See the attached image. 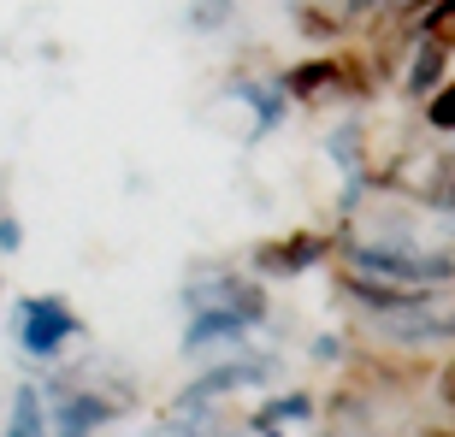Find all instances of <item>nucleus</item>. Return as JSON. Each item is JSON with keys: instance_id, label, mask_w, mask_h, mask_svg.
<instances>
[{"instance_id": "nucleus-15", "label": "nucleus", "mask_w": 455, "mask_h": 437, "mask_svg": "<svg viewBox=\"0 0 455 437\" xmlns=\"http://www.w3.org/2000/svg\"><path fill=\"white\" fill-rule=\"evenodd\" d=\"M314 354H320V361H338V354H343L338 337H320V343H314Z\"/></svg>"}, {"instance_id": "nucleus-10", "label": "nucleus", "mask_w": 455, "mask_h": 437, "mask_svg": "<svg viewBox=\"0 0 455 437\" xmlns=\"http://www.w3.org/2000/svg\"><path fill=\"white\" fill-rule=\"evenodd\" d=\"M426 207L455 213V154H438V166L426 171Z\"/></svg>"}, {"instance_id": "nucleus-6", "label": "nucleus", "mask_w": 455, "mask_h": 437, "mask_svg": "<svg viewBox=\"0 0 455 437\" xmlns=\"http://www.w3.org/2000/svg\"><path fill=\"white\" fill-rule=\"evenodd\" d=\"M338 284H343V296H355L361 307H379V314H408V307H426L420 284H396V278H379V272H367V266H349Z\"/></svg>"}, {"instance_id": "nucleus-9", "label": "nucleus", "mask_w": 455, "mask_h": 437, "mask_svg": "<svg viewBox=\"0 0 455 437\" xmlns=\"http://www.w3.org/2000/svg\"><path fill=\"white\" fill-rule=\"evenodd\" d=\"M443 66H450V48H438V42H426V36H420V53H414V66H408V95L443 89Z\"/></svg>"}, {"instance_id": "nucleus-5", "label": "nucleus", "mask_w": 455, "mask_h": 437, "mask_svg": "<svg viewBox=\"0 0 455 437\" xmlns=\"http://www.w3.org/2000/svg\"><path fill=\"white\" fill-rule=\"evenodd\" d=\"M325 254H331V236L296 231V236H278V242H260V249H254V266L272 272V278H296V272L320 266Z\"/></svg>"}, {"instance_id": "nucleus-7", "label": "nucleus", "mask_w": 455, "mask_h": 437, "mask_svg": "<svg viewBox=\"0 0 455 437\" xmlns=\"http://www.w3.org/2000/svg\"><path fill=\"white\" fill-rule=\"evenodd\" d=\"M278 83H284L290 101H314V95H325V89L343 83V60H307V66H290Z\"/></svg>"}, {"instance_id": "nucleus-3", "label": "nucleus", "mask_w": 455, "mask_h": 437, "mask_svg": "<svg viewBox=\"0 0 455 437\" xmlns=\"http://www.w3.org/2000/svg\"><path fill=\"white\" fill-rule=\"evenodd\" d=\"M189 314H213V320H236V325H260L267 320V290L236 278V272H220V278H202V284L184 290Z\"/></svg>"}, {"instance_id": "nucleus-1", "label": "nucleus", "mask_w": 455, "mask_h": 437, "mask_svg": "<svg viewBox=\"0 0 455 437\" xmlns=\"http://www.w3.org/2000/svg\"><path fill=\"white\" fill-rule=\"evenodd\" d=\"M77 337H84V320L71 314L66 296H30V302H18V349L30 354V361H48V354H60Z\"/></svg>"}, {"instance_id": "nucleus-17", "label": "nucleus", "mask_w": 455, "mask_h": 437, "mask_svg": "<svg viewBox=\"0 0 455 437\" xmlns=\"http://www.w3.org/2000/svg\"><path fill=\"white\" fill-rule=\"evenodd\" d=\"M349 6H355V12H367V6H379V0H349Z\"/></svg>"}, {"instance_id": "nucleus-13", "label": "nucleus", "mask_w": 455, "mask_h": 437, "mask_svg": "<svg viewBox=\"0 0 455 437\" xmlns=\"http://www.w3.org/2000/svg\"><path fill=\"white\" fill-rule=\"evenodd\" d=\"M426 124H432V131H455V83L432 89V101H426Z\"/></svg>"}, {"instance_id": "nucleus-2", "label": "nucleus", "mask_w": 455, "mask_h": 437, "mask_svg": "<svg viewBox=\"0 0 455 437\" xmlns=\"http://www.w3.org/2000/svg\"><path fill=\"white\" fill-rule=\"evenodd\" d=\"M349 266H367L379 278H396V284H443V278H455L450 254H426V249H408V242H361V249H349Z\"/></svg>"}, {"instance_id": "nucleus-11", "label": "nucleus", "mask_w": 455, "mask_h": 437, "mask_svg": "<svg viewBox=\"0 0 455 437\" xmlns=\"http://www.w3.org/2000/svg\"><path fill=\"white\" fill-rule=\"evenodd\" d=\"M307 414H314V402H307V396H272V402L254 414V432H278V425L307 420Z\"/></svg>"}, {"instance_id": "nucleus-14", "label": "nucleus", "mask_w": 455, "mask_h": 437, "mask_svg": "<svg viewBox=\"0 0 455 437\" xmlns=\"http://www.w3.org/2000/svg\"><path fill=\"white\" fill-rule=\"evenodd\" d=\"M18 242H24V225H18L12 213H0V254H12Z\"/></svg>"}, {"instance_id": "nucleus-8", "label": "nucleus", "mask_w": 455, "mask_h": 437, "mask_svg": "<svg viewBox=\"0 0 455 437\" xmlns=\"http://www.w3.org/2000/svg\"><path fill=\"white\" fill-rule=\"evenodd\" d=\"M0 437H48V402H42V390H36V385L12 390V420H6Z\"/></svg>"}, {"instance_id": "nucleus-16", "label": "nucleus", "mask_w": 455, "mask_h": 437, "mask_svg": "<svg viewBox=\"0 0 455 437\" xmlns=\"http://www.w3.org/2000/svg\"><path fill=\"white\" fill-rule=\"evenodd\" d=\"M443 396L455 402V367H443Z\"/></svg>"}, {"instance_id": "nucleus-4", "label": "nucleus", "mask_w": 455, "mask_h": 437, "mask_svg": "<svg viewBox=\"0 0 455 437\" xmlns=\"http://www.w3.org/2000/svg\"><path fill=\"white\" fill-rule=\"evenodd\" d=\"M118 414V402H101L95 390H53L48 396V437H89L95 425H107Z\"/></svg>"}, {"instance_id": "nucleus-12", "label": "nucleus", "mask_w": 455, "mask_h": 437, "mask_svg": "<svg viewBox=\"0 0 455 437\" xmlns=\"http://www.w3.org/2000/svg\"><path fill=\"white\" fill-rule=\"evenodd\" d=\"M231 0H189V30H225Z\"/></svg>"}]
</instances>
